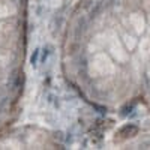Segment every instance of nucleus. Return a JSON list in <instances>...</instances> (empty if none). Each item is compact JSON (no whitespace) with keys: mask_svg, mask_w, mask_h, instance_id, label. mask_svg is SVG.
I'll list each match as a JSON object with an SVG mask.
<instances>
[{"mask_svg":"<svg viewBox=\"0 0 150 150\" xmlns=\"http://www.w3.org/2000/svg\"><path fill=\"white\" fill-rule=\"evenodd\" d=\"M39 54H41V50H35V51H33V54H32V57H30V63H32L33 66L38 65V59H39Z\"/></svg>","mask_w":150,"mask_h":150,"instance_id":"nucleus-3","label":"nucleus"},{"mask_svg":"<svg viewBox=\"0 0 150 150\" xmlns=\"http://www.w3.org/2000/svg\"><path fill=\"white\" fill-rule=\"evenodd\" d=\"M134 108H135V102H128V104H125L122 108H120V116L122 117H126V116H129V112L131 111H134Z\"/></svg>","mask_w":150,"mask_h":150,"instance_id":"nucleus-2","label":"nucleus"},{"mask_svg":"<svg viewBox=\"0 0 150 150\" xmlns=\"http://www.w3.org/2000/svg\"><path fill=\"white\" fill-rule=\"evenodd\" d=\"M138 134V126L134 123H126L117 131L116 134V141H125V140H129L132 137H135Z\"/></svg>","mask_w":150,"mask_h":150,"instance_id":"nucleus-1","label":"nucleus"}]
</instances>
